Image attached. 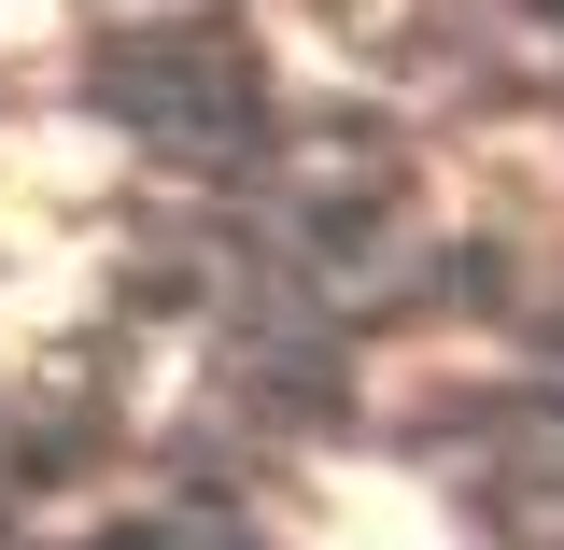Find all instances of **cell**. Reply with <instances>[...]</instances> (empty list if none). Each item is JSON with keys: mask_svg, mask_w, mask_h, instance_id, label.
Returning <instances> with one entry per match:
<instances>
[{"mask_svg": "<svg viewBox=\"0 0 564 550\" xmlns=\"http://www.w3.org/2000/svg\"><path fill=\"white\" fill-rule=\"evenodd\" d=\"M269 14H282V43H311V57H367L410 0H269Z\"/></svg>", "mask_w": 564, "mask_h": 550, "instance_id": "1", "label": "cell"}, {"mask_svg": "<svg viewBox=\"0 0 564 550\" xmlns=\"http://www.w3.org/2000/svg\"><path fill=\"white\" fill-rule=\"evenodd\" d=\"M339 550H466L437 508H410V494H352V522H339Z\"/></svg>", "mask_w": 564, "mask_h": 550, "instance_id": "2", "label": "cell"}]
</instances>
